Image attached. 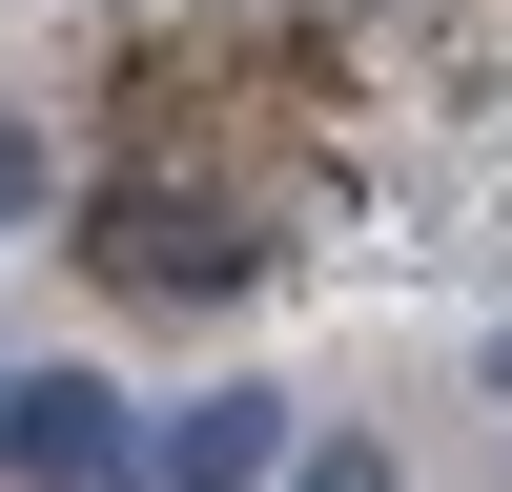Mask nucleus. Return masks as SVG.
I'll list each match as a JSON object with an SVG mask.
<instances>
[{"mask_svg": "<svg viewBox=\"0 0 512 492\" xmlns=\"http://www.w3.org/2000/svg\"><path fill=\"white\" fill-rule=\"evenodd\" d=\"M103 267H123V287H226L246 246L205 226V205H164V185H144V205H103Z\"/></svg>", "mask_w": 512, "mask_h": 492, "instance_id": "3", "label": "nucleus"}, {"mask_svg": "<svg viewBox=\"0 0 512 492\" xmlns=\"http://www.w3.org/2000/svg\"><path fill=\"white\" fill-rule=\"evenodd\" d=\"M0 451H21L41 492H103L123 472V390L103 369H21V390H0Z\"/></svg>", "mask_w": 512, "mask_h": 492, "instance_id": "1", "label": "nucleus"}, {"mask_svg": "<svg viewBox=\"0 0 512 492\" xmlns=\"http://www.w3.org/2000/svg\"><path fill=\"white\" fill-rule=\"evenodd\" d=\"M492 369H512V349H492Z\"/></svg>", "mask_w": 512, "mask_h": 492, "instance_id": "5", "label": "nucleus"}, {"mask_svg": "<svg viewBox=\"0 0 512 492\" xmlns=\"http://www.w3.org/2000/svg\"><path fill=\"white\" fill-rule=\"evenodd\" d=\"M0 205H41V144H21V123H0Z\"/></svg>", "mask_w": 512, "mask_h": 492, "instance_id": "4", "label": "nucleus"}, {"mask_svg": "<svg viewBox=\"0 0 512 492\" xmlns=\"http://www.w3.org/2000/svg\"><path fill=\"white\" fill-rule=\"evenodd\" d=\"M267 451H287V410H267V390H205V410H164V492H246Z\"/></svg>", "mask_w": 512, "mask_h": 492, "instance_id": "2", "label": "nucleus"}]
</instances>
